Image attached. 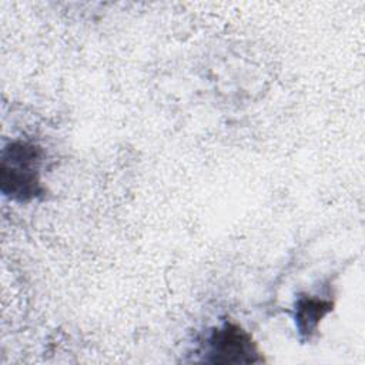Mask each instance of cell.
I'll return each mask as SVG.
<instances>
[{
    "label": "cell",
    "instance_id": "1",
    "mask_svg": "<svg viewBox=\"0 0 365 365\" xmlns=\"http://www.w3.org/2000/svg\"><path fill=\"white\" fill-rule=\"evenodd\" d=\"M44 151L40 145L13 140L0 154V191L16 202H30L46 194L41 184Z\"/></svg>",
    "mask_w": 365,
    "mask_h": 365
},
{
    "label": "cell",
    "instance_id": "3",
    "mask_svg": "<svg viewBox=\"0 0 365 365\" xmlns=\"http://www.w3.org/2000/svg\"><path fill=\"white\" fill-rule=\"evenodd\" d=\"M334 309L331 299L317 295H299L294 305V321L302 342L311 341L317 334L321 321Z\"/></svg>",
    "mask_w": 365,
    "mask_h": 365
},
{
    "label": "cell",
    "instance_id": "2",
    "mask_svg": "<svg viewBox=\"0 0 365 365\" xmlns=\"http://www.w3.org/2000/svg\"><path fill=\"white\" fill-rule=\"evenodd\" d=\"M205 361L222 365H250L265 362L252 335L232 321H225L211 331L207 342Z\"/></svg>",
    "mask_w": 365,
    "mask_h": 365
}]
</instances>
